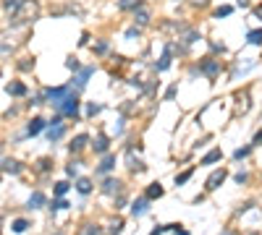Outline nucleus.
I'll use <instances>...</instances> for the list:
<instances>
[{
    "label": "nucleus",
    "instance_id": "47",
    "mask_svg": "<svg viewBox=\"0 0 262 235\" xmlns=\"http://www.w3.org/2000/svg\"><path fill=\"white\" fill-rule=\"evenodd\" d=\"M249 235H259V232H249Z\"/></svg>",
    "mask_w": 262,
    "mask_h": 235
},
{
    "label": "nucleus",
    "instance_id": "43",
    "mask_svg": "<svg viewBox=\"0 0 262 235\" xmlns=\"http://www.w3.org/2000/svg\"><path fill=\"white\" fill-rule=\"evenodd\" d=\"M95 50H97V52H100V55H102V52H105V50H108V44H105V42H100V44H97V47H95Z\"/></svg>",
    "mask_w": 262,
    "mask_h": 235
},
{
    "label": "nucleus",
    "instance_id": "6",
    "mask_svg": "<svg viewBox=\"0 0 262 235\" xmlns=\"http://www.w3.org/2000/svg\"><path fill=\"white\" fill-rule=\"evenodd\" d=\"M147 212H150V198H136V202L131 204V214L134 217H142V214H147Z\"/></svg>",
    "mask_w": 262,
    "mask_h": 235
},
{
    "label": "nucleus",
    "instance_id": "14",
    "mask_svg": "<svg viewBox=\"0 0 262 235\" xmlns=\"http://www.w3.org/2000/svg\"><path fill=\"white\" fill-rule=\"evenodd\" d=\"M92 149L97 152V154H108V149H110L108 136H97V138H95V144H92Z\"/></svg>",
    "mask_w": 262,
    "mask_h": 235
},
{
    "label": "nucleus",
    "instance_id": "28",
    "mask_svg": "<svg viewBox=\"0 0 262 235\" xmlns=\"http://www.w3.org/2000/svg\"><path fill=\"white\" fill-rule=\"evenodd\" d=\"M233 14V6H220L218 10H215V18H225V16H231Z\"/></svg>",
    "mask_w": 262,
    "mask_h": 235
},
{
    "label": "nucleus",
    "instance_id": "10",
    "mask_svg": "<svg viewBox=\"0 0 262 235\" xmlns=\"http://www.w3.org/2000/svg\"><path fill=\"white\" fill-rule=\"evenodd\" d=\"M121 188H123V183L118 178H105V183H102V191L105 194H121Z\"/></svg>",
    "mask_w": 262,
    "mask_h": 235
},
{
    "label": "nucleus",
    "instance_id": "16",
    "mask_svg": "<svg viewBox=\"0 0 262 235\" xmlns=\"http://www.w3.org/2000/svg\"><path fill=\"white\" fill-rule=\"evenodd\" d=\"M87 141H89V136H87V134H79V136L71 141V144H68V149H71V154H74V152H82V149L87 146Z\"/></svg>",
    "mask_w": 262,
    "mask_h": 235
},
{
    "label": "nucleus",
    "instance_id": "34",
    "mask_svg": "<svg viewBox=\"0 0 262 235\" xmlns=\"http://www.w3.org/2000/svg\"><path fill=\"white\" fill-rule=\"evenodd\" d=\"M139 34H142L139 26H131V29H126V40H134V37H139Z\"/></svg>",
    "mask_w": 262,
    "mask_h": 235
},
{
    "label": "nucleus",
    "instance_id": "24",
    "mask_svg": "<svg viewBox=\"0 0 262 235\" xmlns=\"http://www.w3.org/2000/svg\"><path fill=\"white\" fill-rule=\"evenodd\" d=\"M246 40H249V44H257V47H262V29H252L246 34Z\"/></svg>",
    "mask_w": 262,
    "mask_h": 235
},
{
    "label": "nucleus",
    "instance_id": "17",
    "mask_svg": "<svg viewBox=\"0 0 262 235\" xmlns=\"http://www.w3.org/2000/svg\"><path fill=\"white\" fill-rule=\"evenodd\" d=\"M0 168H3L6 172H14V175H19L21 170H24V168H21V162H16V160H3V162H0Z\"/></svg>",
    "mask_w": 262,
    "mask_h": 235
},
{
    "label": "nucleus",
    "instance_id": "42",
    "mask_svg": "<svg viewBox=\"0 0 262 235\" xmlns=\"http://www.w3.org/2000/svg\"><path fill=\"white\" fill-rule=\"evenodd\" d=\"M236 6L238 8H249V6H252V0H236Z\"/></svg>",
    "mask_w": 262,
    "mask_h": 235
},
{
    "label": "nucleus",
    "instance_id": "8",
    "mask_svg": "<svg viewBox=\"0 0 262 235\" xmlns=\"http://www.w3.org/2000/svg\"><path fill=\"white\" fill-rule=\"evenodd\" d=\"M170 60H173V44L165 47V52L160 58V63H155V70H168L170 68Z\"/></svg>",
    "mask_w": 262,
    "mask_h": 235
},
{
    "label": "nucleus",
    "instance_id": "30",
    "mask_svg": "<svg viewBox=\"0 0 262 235\" xmlns=\"http://www.w3.org/2000/svg\"><path fill=\"white\" fill-rule=\"evenodd\" d=\"M249 152H252V146H241V149H236V152H233V160H244Z\"/></svg>",
    "mask_w": 262,
    "mask_h": 235
},
{
    "label": "nucleus",
    "instance_id": "45",
    "mask_svg": "<svg viewBox=\"0 0 262 235\" xmlns=\"http://www.w3.org/2000/svg\"><path fill=\"white\" fill-rule=\"evenodd\" d=\"M254 18H259V21H262V6H257V8H254Z\"/></svg>",
    "mask_w": 262,
    "mask_h": 235
},
{
    "label": "nucleus",
    "instance_id": "46",
    "mask_svg": "<svg viewBox=\"0 0 262 235\" xmlns=\"http://www.w3.org/2000/svg\"><path fill=\"white\" fill-rule=\"evenodd\" d=\"M254 144H262V131H257V134H254Z\"/></svg>",
    "mask_w": 262,
    "mask_h": 235
},
{
    "label": "nucleus",
    "instance_id": "37",
    "mask_svg": "<svg viewBox=\"0 0 262 235\" xmlns=\"http://www.w3.org/2000/svg\"><path fill=\"white\" fill-rule=\"evenodd\" d=\"M50 168H53L50 160H48V157H42V160H40V170H50Z\"/></svg>",
    "mask_w": 262,
    "mask_h": 235
},
{
    "label": "nucleus",
    "instance_id": "18",
    "mask_svg": "<svg viewBox=\"0 0 262 235\" xmlns=\"http://www.w3.org/2000/svg\"><path fill=\"white\" fill-rule=\"evenodd\" d=\"M220 160H223V152L220 149H212V152H207V154L202 157L199 164H215V162H220Z\"/></svg>",
    "mask_w": 262,
    "mask_h": 235
},
{
    "label": "nucleus",
    "instance_id": "44",
    "mask_svg": "<svg viewBox=\"0 0 262 235\" xmlns=\"http://www.w3.org/2000/svg\"><path fill=\"white\" fill-rule=\"evenodd\" d=\"M165 97H168V100H173V97H176V86H170V89L165 92Z\"/></svg>",
    "mask_w": 262,
    "mask_h": 235
},
{
    "label": "nucleus",
    "instance_id": "4",
    "mask_svg": "<svg viewBox=\"0 0 262 235\" xmlns=\"http://www.w3.org/2000/svg\"><path fill=\"white\" fill-rule=\"evenodd\" d=\"M68 92H71V86H55V89H48V100H50L53 108H55V104H61V102L68 97Z\"/></svg>",
    "mask_w": 262,
    "mask_h": 235
},
{
    "label": "nucleus",
    "instance_id": "7",
    "mask_svg": "<svg viewBox=\"0 0 262 235\" xmlns=\"http://www.w3.org/2000/svg\"><path fill=\"white\" fill-rule=\"evenodd\" d=\"M95 74V66H87V68H79V76L74 78L76 81V89H84L87 86V81H89V76Z\"/></svg>",
    "mask_w": 262,
    "mask_h": 235
},
{
    "label": "nucleus",
    "instance_id": "26",
    "mask_svg": "<svg viewBox=\"0 0 262 235\" xmlns=\"http://www.w3.org/2000/svg\"><path fill=\"white\" fill-rule=\"evenodd\" d=\"M194 175V168H189V170H184L181 175H176V186H184V183H189V178Z\"/></svg>",
    "mask_w": 262,
    "mask_h": 235
},
{
    "label": "nucleus",
    "instance_id": "40",
    "mask_svg": "<svg viewBox=\"0 0 262 235\" xmlns=\"http://www.w3.org/2000/svg\"><path fill=\"white\" fill-rule=\"evenodd\" d=\"M66 66H68V68H71V70H79V68H82V66H79V63H76V58H71V60H68Z\"/></svg>",
    "mask_w": 262,
    "mask_h": 235
},
{
    "label": "nucleus",
    "instance_id": "1",
    "mask_svg": "<svg viewBox=\"0 0 262 235\" xmlns=\"http://www.w3.org/2000/svg\"><path fill=\"white\" fill-rule=\"evenodd\" d=\"M79 104H82V102H79V97H76V92L71 89V92H68V97L61 102V104H55V110H58L61 115H68V118H76L79 115Z\"/></svg>",
    "mask_w": 262,
    "mask_h": 235
},
{
    "label": "nucleus",
    "instance_id": "3",
    "mask_svg": "<svg viewBox=\"0 0 262 235\" xmlns=\"http://www.w3.org/2000/svg\"><path fill=\"white\" fill-rule=\"evenodd\" d=\"M228 178V170L225 168H220V170H215L210 178H207V183H204V188H207V191H215V188H220L223 186V180Z\"/></svg>",
    "mask_w": 262,
    "mask_h": 235
},
{
    "label": "nucleus",
    "instance_id": "32",
    "mask_svg": "<svg viewBox=\"0 0 262 235\" xmlns=\"http://www.w3.org/2000/svg\"><path fill=\"white\" fill-rule=\"evenodd\" d=\"M68 206V202H66V198H55V202H53V206H50V212H58V209H66Z\"/></svg>",
    "mask_w": 262,
    "mask_h": 235
},
{
    "label": "nucleus",
    "instance_id": "35",
    "mask_svg": "<svg viewBox=\"0 0 262 235\" xmlns=\"http://www.w3.org/2000/svg\"><path fill=\"white\" fill-rule=\"evenodd\" d=\"M19 68H21V70H29V68H34V60H32V58H27V60L19 63Z\"/></svg>",
    "mask_w": 262,
    "mask_h": 235
},
{
    "label": "nucleus",
    "instance_id": "39",
    "mask_svg": "<svg viewBox=\"0 0 262 235\" xmlns=\"http://www.w3.org/2000/svg\"><path fill=\"white\" fill-rule=\"evenodd\" d=\"M165 230H168V225H157V228H155V230H152L150 235H163Z\"/></svg>",
    "mask_w": 262,
    "mask_h": 235
},
{
    "label": "nucleus",
    "instance_id": "5",
    "mask_svg": "<svg viewBox=\"0 0 262 235\" xmlns=\"http://www.w3.org/2000/svg\"><path fill=\"white\" fill-rule=\"evenodd\" d=\"M150 18H152V14H150V8H147L144 3L139 6V8H134V21H136V26H147L150 24Z\"/></svg>",
    "mask_w": 262,
    "mask_h": 235
},
{
    "label": "nucleus",
    "instance_id": "41",
    "mask_svg": "<svg viewBox=\"0 0 262 235\" xmlns=\"http://www.w3.org/2000/svg\"><path fill=\"white\" fill-rule=\"evenodd\" d=\"M210 47H212L215 52H225V47H223V44H218V42H210Z\"/></svg>",
    "mask_w": 262,
    "mask_h": 235
},
{
    "label": "nucleus",
    "instance_id": "22",
    "mask_svg": "<svg viewBox=\"0 0 262 235\" xmlns=\"http://www.w3.org/2000/svg\"><path fill=\"white\" fill-rule=\"evenodd\" d=\"M27 228H29V220H24V217H19V220L11 222V230H14V232H24Z\"/></svg>",
    "mask_w": 262,
    "mask_h": 235
},
{
    "label": "nucleus",
    "instance_id": "12",
    "mask_svg": "<svg viewBox=\"0 0 262 235\" xmlns=\"http://www.w3.org/2000/svg\"><path fill=\"white\" fill-rule=\"evenodd\" d=\"M165 194V188L160 186V183H150L147 186V194H144V198H150V202H155V198H160Z\"/></svg>",
    "mask_w": 262,
    "mask_h": 235
},
{
    "label": "nucleus",
    "instance_id": "13",
    "mask_svg": "<svg viewBox=\"0 0 262 235\" xmlns=\"http://www.w3.org/2000/svg\"><path fill=\"white\" fill-rule=\"evenodd\" d=\"M45 126H48V123H45L42 118H34V120L27 126V134H29V136H37V134H42V131H45Z\"/></svg>",
    "mask_w": 262,
    "mask_h": 235
},
{
    "label": "nucleus",
    "instance_id": "2",
    "mask_svg": "<svg viewBox=\"0 0 262 235\" xmlns=\"http://www.w3.org/2000/svg\"><path fill=\"white\" fill-rule=\"evenodd\" d=\"M199 74L215 78L220 74V60H215V58H204V60H199Z\"/></svg>",
    "mask_w": 262,
    "mask_h": 235
},
{
    "label": "nucleus",
    "instance_id": "36",
    "mask_svg": "<svg viewBox=\"0 0 262 235\" xmlns=\"http://www.w3.org/2000/svg\"><path fill=\"white\" fill-rule=\"evenodd\" d=\"M79 172V168H76V162H71V164H68V168H66V175H68V178H74V175Z\"/></svg>",
    "mask_w": 262,
    "mask_h": 235
},
{
    "label": "nucleus",
    "instance_id": "11",
    "mask_svg": "<svg viewBox=\"0 0 262 235\" xmlns=\"http://www.w3.org/2000/svg\"><path fill=\"white\" fill-rule=\"evenodd\" d=\"M6 92L11 94V97H24V94H27V84H21V81H11V84L6 86Z\"/></svg>",
    "mask_w": 262,
    "mask_h": 235
},
{
    "label": "nucleus",
    "instance_id": "20",
    "mask_svg": "<svg viewBox=\"0 0 262 235\" xmlns=\"http://www.w3.org/2000/svg\"><path fill=\"white\" fill-rule=\"evenodd\" d=\"M76 191L82 194V196H87L89 191H92V180H89V178H79L76 180Z\"/></svg>",
    "mask_w": 262,
    "mask_h": 235
},
{
    "label": "nucleus",
    "instance_id": "31",
    "mask_svg": "<svg viewBox=\"0 0 262 235\" xmlns=\"http://www.w3.org/2000/svg\"><path fill=\"white\" fill-rule=\"evenodd\" d=\"M100 110H102V104H95V102H92V104H87V115H89V118L100 115Z\"/></svg>",
    "mask_w": 262,
    "mask_h": 235
},
{
    "label": "nucleus",
    "instance_id": "19",
    "mask_svg": "<svg viewBox=\"0 0 262 235\" xmlns=\"http://www.w3.org/2000/svg\"><path fill=\"white\" fill-rule=\"evenodd\" d=\"M113 168H116V154H105V160L100 162V168H97V172H110Z\"/></svg>",
    "mask_w": 262,
    "mask_h": 235
},
{
    "label": "nucleus",
    "instance_id": "27",
    "mask_svg": "<svg viewBox=\"0 0 262 235\" xmlns=\"http://www.w3.org/2000/svg\"><path fill=\"white\" fill-rule=\"evenodd\" d=\"M3 6H6V10H11V14H16V10L24 6V0H3Z\"/></svg>",
    "mask_w": 262,
    "mask_h": 235
},
{
    "label": "nucleus",
    "instance_id": "33",
    "mask_svg": "<svg viewBox=\"0 0 262 235\" xmlns=\"http://www.w3.org/2000/svg\"><path fill=\"white\" fill-rule=\"evenodd\" d=\"M121 230H123V220H116V222L110 225V235H118Z\"/></svg>",
    "mask_w": 262,
    "mask_h": 235
},
{
    "label": "nucleus",
    "instance_id": "23",
    "mask_svg": "<svg viewBox=\"0 0 262 235\" xmlns=\"http://www.w3.org/2000/svg\"><path fill=\"white\" fill-rule=\"evenodd\" d=\"M139 6H142V0H118V10H134Z\"/></svg>",
    "mask_w": 262,
    "mask_h": 235
},
{
    "label": "nucleus",
    "instance_id": "38",
    "mask_svg": "<svg viewBox=\"0 0 262 235\" xmlns=\"http://www.w3.org/2000/svg\"><path fill=\"white\" fill-rule=\"evenodd\" d=\"M246 180H249V175H246V172H238V175H236V183H238V186L246 183Z\"/></svg>",
    "mask_w": 262,
    "mask_h": 235
},
{
    "label": "nucleus",
    "instance_id": "48",
    "mask_svg": "<svg viewBox=\"0 0 262 235\" xmlns=\"http://www.w3.org/2000/svg\"><path fill=\"white\" fill-rule=\"evenodd\" d=\"M223 235H231V232H223Z\"/></svg>",
    "mask_w": 262,
    "mask_h": 235
},
{
    "label": "nucleus",
    "instance_id": "29",
    "mask_svg": "<svg viewBox=\"0 0 262 235\" xmlns=\"http://www.w3.org/2000/svg\"><path fill=\"white\" fill-rule=\"evenodd\" d=\"M82 235H102V228H100V225H87V228L82 230Z\"/></svg>",
    "mask_w": 262,
    "mask_h": 235
},
{
    "label": "nucleus",
    "instance_id": "9",
    "mask_svg": "<svg viewBox=\"0 0 262 235\" xmlns=\"http://www.w3.org/2000/svg\"><path fill=\"white\" fill-rule=\"evenodd\" d=\"M63 134H66V126L63 123H58V126H48V141H61L63 138Z\"/></svg>",
    "mask_w": 262,
    "mask_h": 235
},
{
    "label": "nucleus",
    "instance_id": "21",
    "mask_svg": "<svg viewBox=\"0 0 262 235\" xmlns=\"http://www.w3.org/2000/svg\"><path fill=\"white\" fill-rule=\"evenodd\" d=\"M129 170L131 172H144V162L142 160H134L131 152H129Z\"/></svg>",
    "mask_w": 262,
    "mask_h": 235
},
{
    "label": "nucleus",
    "instance_id": "15",
    "mask_svg": "<svg viewBox=\"0 0 262 235\" xmlns=\"http://www.w3.org/2000/svg\"><path fill=\"white\" fill-rule=\"evenodd\" d=\"M45 204H48V198H45L42 191H34V194L29 196V209H40V206H45Z\"/></svg>",
    "mask_w": 262,
    "mask_h": 235
},
{
    "label": "nucleus",
    "instance_id": "25",
    "mask_svg": "<svg viewBox=\"0 0 262 235\" xmlns=\"http://www.w3.org/2000/svg\"><path fill=\"white\" fill-rule=\"evenodd\" d=\"M68 188H71V183H68V180H61V183H55V196H58V198H63V196L68 194Z\"/></svg>",
    "mask_w": 262,
    "mask_h": 235
}]
</instances>
